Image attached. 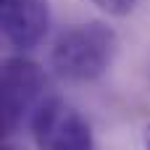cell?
Listing matches in <instances>:
<instances>
[{"instance_id":"obj_4","label":"cell","mask_w":150,"mask_h":150,"mask_svg":"<svg viewBox=\"0 0 150 150\" xmlns=\"http://www.w3.org/2000/svg\"><path fill=\"white\" fill-rule=\"evenodd\" d=\"M0 26L11 47L29 53L42 45L50 29L47 0H0Z\"/></svg>"},{"instance_id":"obj_3","label":"cell","mask_w":150,"mask_h":150,"mask_svg":"<svg viewBox=\"0 0 150 150\" xmlns=\"http://www.w3.org/2000/svg\"><path fill=\"white\" fill-rule=\"evenodd\" d=\"M3 124L5 132H16L24 121L32 119L37 105L47 98L45 87V71L37 61L24 55H11L3 61Z\"/></svg>"},{"instance_id":"obj_2","label":"cell","mask_w":150,"mask_h":150,"mask_svg":"<svg viewBox=\"0 0 150 150\" xmlns=\"http://www.w3.org/2000/svg\"><path fill=\"white\" fill-rule=\"evenodd\" d=\"M37 150H95L90 121L63 98L47 95L29 119Z\"/></svg>"},{"instance_id":"obj_1","label":"cell","mask_w":150,"mask_h":150,"mask_svg":"<svg viewBox=\"0 0 150 150\" xmlns=\"http://www.w3.org/2000/svg\"><path fill=\"white\" fill-rule=\"evenodd\" d=\"M119 53V34L105 21H84L58 34L50 47V69L66 82L100 79Z\"/></svg>"},{"instance_id":"obj_7","label":"cell","mask_w":150,"mask_h":150,"mask_svg":"<svg viewBox=\"0 0 150 150\" xmlns=\"http://www.w3.org/2000/svg\"><path fill=\"white\" fill-rule=\"evenodd\" d=\"M3 150H16V148H11V145H5V148H3Z\"/></svg>"},{"instance_id":"obj_6","label":"cell","mask_w":150,"mask_h":150,"mask_svg":"<svg viewBox=\"0 0 150 150\" xmlns=\"http://www.w3.org/2000/svg\"><path fill=\"white\" fill-rule=\"evenodd\" d=\"M142 150H150V124L145 127V134H142Z\"/></svg>"},{"instance_id":"obj_5","label":"cell","mask_w":150,"mask_h":150,"mask_svg":"<svg viewBox=\"0 0 150 150\" xmlns=\"http://www.w3.org/2000/svg\"><path fill=\"white\" fill-rule=\"evenodd\" d=\"M90 3H92V5H98L103 13L116 16V18L129 16V13L134 11V5H137V0H90Z\"/></svg>"}]
</instances>
